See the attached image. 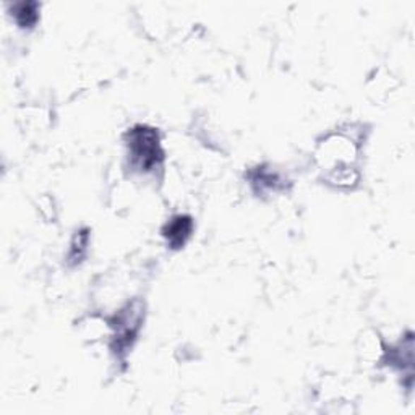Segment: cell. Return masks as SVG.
I'll list each match as a JSON object with an SVG mask.
<instances>
[{"label":"cell","mask_w":415,"mask_h":415,"mask_svg":"<svg viewBox=\"0 0 415 415\" xmlns=\"http://www.w3.org/2000/svg\"><path fill=\"white\" fill-rule=\"evenodd\" d=\"M128 152L132 164L140 172H152L161 166L164 151L160 133L155 128L136 125L128 132Z\"/></svg>","instance_id":"1"},{"label":"cell","mask_w":415,"mask_h":415,"mask_svg":"<svg viewBox=\"0 0 415 415\" xmlns=\"http://www.w3.org/2000/svg\"><path fill=\"white\" fill-rule=\"evenodd\" d=\"M193 232V221L190 216H176L164 227V237L171 248H182Z\"/></svg>","instance_id":"2"},{"label":"cell","mask_w":415,"mask_h":415,"mask_svg":"<svg viewBox=\"0 0 415 415\" xmlns=\"http://www.w3.org/2000/svg\"><path fill=\"white\" fill-rule=\"evenodd\" d=\"M13 12L16 23H18L21 28H31L37 21V4L35 2L16 4Z\"/></svg>","instance_id":"3"},{"label":"cell","mask_w":415,"mask_h":415,"mask_svg":"<svg viewBox=\"0 0 415 415\" xmlns=\"http://www.w3.org/2000/svg\"><path fill=\"white\" fill-rule=\"evenodd\" d=\"M86 243H88V234H80V236H76V242L73 243V247H72V255H70V258L78 260V261L83 258L81 250L85 252Z\"/></svg>","instance_id":"4"}]
</instances>
